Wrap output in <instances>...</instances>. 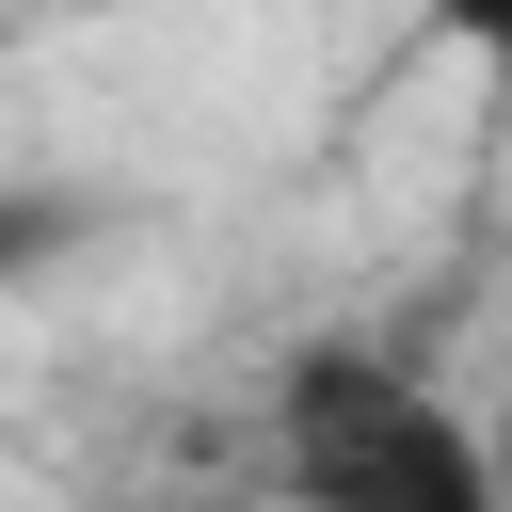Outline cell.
<instances>
[{"label":"cell","instance_id":"1","mask_svg":"<svg viewBox=\"0 0 512 512\" xmlns=\"http://www.w3.org/2000/svg\"><path fill=\"white\" fill-rule=\"evenodd\" d=\"M272 496L288 512H512L480 416L368 336H320L272 368Z\"/></svg>","mask_w":512,"mask_h":512},{"label":"cell","instance_id":"3","mask_svg":"<svg viewBox=\"0 0 512 512\" xmlns=\"http://www.w3.org/2000/svg\"><path fill=\"white\" fill-rule=\"evenodd\" d=\"M432 32H448V48H480V64H512V0H432Z\"/></svg>","mask_w":512,"mask_h":512},{"label":"cell","instance_id":"2","mask_svg":"<svg viewBox=\"0 0 512 512\" xmlns=\"http://www.w3.org/2000/svg\"><path fill=\"white\" fill-rule=\"evenodd\" d=\"M48 240H64V192H0V288H16Z\"/></svg>","mask_w":512,"mask_h":512},{"label":"cell","instance_id":"4","mask_svg":"<svg viewBox=\"0 0 512 512\" xmlns=\"http://www.w3.org/2000/svg\"><path fill=\"white\" fill-rule=\"evenodd\" d=\"M176 512H256V496H176ZM272 512H288V496H272Z\"/></svg>","mask_w":512,"mask_h":512}]
</instances>
